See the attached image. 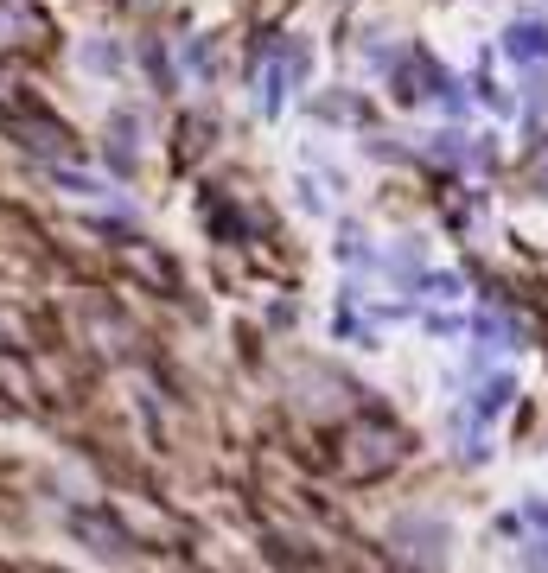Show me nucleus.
Instances as JSON below:
<instances>
[]
</instances>
